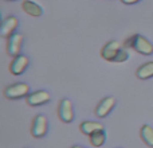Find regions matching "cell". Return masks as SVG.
I'll list each match as a JSON object with an SVG mask.
<instances>
[{
	"label": "cell",
	"mask_w": 153,
	"mask_h": 148,
	"mask_svg": "<svg viewBox=\"0 0 153 148\" xmlns=\"http://www.w3.org/2000/svg\"><path fill=\"white\" fill-rule=\"evenodd\" d=\"M125 47H132L133 50H136L137 53L143 54V55H151V54H153V45L145 37H143L140 34L132 35L125 42Z\"/></svg>",
	"instance_id": "cell-1"
},
{
	"label": "cell",
	"mask_w": 153,
	"mask_h": 148,
	"mask_svg": "<svg viewBox=\"0 0 153 148\" xmlns=\"http://www.w3.org/2000/svg\"><path fill=\"white\" fill-rule=\"evenodd\" d=\"M30 94V85L24 82H16V84L8 85L4 89V97L10 100H19V98L27 97Z\"/></svg>",
	"instance_id": "cell-2"
},
{
	"label": "cell",
	"mask_w": 153,
	"mask_h": 148,
	"mask_svg": "<svg viewBox=\"0 0 153 148\" xmlns=\"http://www.w3.org/2000/svg\"><path fill=\"white\" fill-rule=\"evenodd\" d=\"M48 131V120L45 114H38L34 119L31 128V135L36 139H42L46 136Z\"/></svg>",
	"instance_id": "cell-3"
},
{
	"label": "cell",
	"mask_w": 153,
	"mask_h": 148,
	"mask_svg": "<svg viewBox=\"0 0 153 148\" xmlns=\"http://www.w3.org/2000/svg\"><path fill=\"white\" fill-rule=\"evenodd\" d=\"M26 101L30 106H40L51 101V94L47 90H36L34 93H30L26 97Z\"/></svg>",
	"instance_id": "cell-4"
},
{
	"label": "cell",
	"mask_w": 153,
	"mask_h": 148,
	"mask_svg": "<svg viewBox=\"0 0 153 148\" xmlns=\"http://www.w3.org/2000/svg\"><path fill=\"white\" fill-rule=\"evenodd\" d=\"M58 116L63 123H71L74 120V106L69 98H63L59 102Z\"/></svg>",
	"instance_id": "cell-5"
},
{
	"label": "cell",
	"mask_w": 153,
	"mask_h": 148,
	"mask_svg": "<svg viewBox=\"0 0 153 148\" xmlns=\"http://www.w3.org/2000/svg\"><path fill=\"white\" fill-rule=\"evenodd\" d=\"M121 49H122V46L120 45L118 42L110 40V42H108L102 47V50H101V57L109 62H116V58H117V55H118Z\"/></svg>",
	"instance_id": "cell-6"
},
{
	"label": "cell",
	"mask_w": 153,
	"mask_h": 148,
	"mask_svg": "<svg viewBox=\"0 0 153 148\" xmlns=\"http://www.w3.org/2000/svg\"><path fill=\"white\" fill-rule=\"evenodd\" d=\"M116 106V98L111 97V96H108V97L102 98L100 101V104L95 108V116L100 117V119H105L111 111Z\"/></svg>",
	"instance_id": "cell-7"
},
{
	"label": "cell",
	"mask_w": 153,
	"mask_h": 148,
	"mask_svg": "<svg viewBox=\"0 0 153 148\" xmlns=\"http://www.w3.org/2000/svg\"><path fill=\"white\" fill-rule=\"evenodd\" d=\"M28 64H30L28 57L23 55V54H19V55L13 57L12 62H11V65H10L11 74H13V75H20V74H23L24 70L28 67Z\"/></svg>",
	"instance_id": "cell-8"
},
{
	"label": "cell",
	"mask_w": 153,
	"mask_h": 148,
	"mask_svg": "<svg viewBox=\"0 0 153 148\" xmlns=\"http://www.w3.org/2000/svg\"><path fill=\"white\" fill-rule=\"evenodd\" d=\"M7 51L10 55L16 57L20 54L22 46H23V35L20 32H13L10 38H7Z\"/></svg>",
	"instance_id": "cell-9"
},
{
	"label": "cell",
	"mask_w": 153,
	"mask_h": 148,
	"mask_svg": "<svg viewBox=\"0 0 153 148\" xmlns=\"http://www.w3.org/2000/svg\"><path fill=\"white\" fill-rule=\"evenodd\" d=\"M19 26V20L15 16H8L3 20L1 27H0V35L4 38H10L15 32V30Z\"/></svg>",
	"instance_id": "cell-10"
},
{
	"label": "cell",
	"mask_w": 153,
	"mask_h": 148,
	"mask_svg": "<svg viewBox=\"0 0 153 148\" xmlns=\"http://www.w3.org/2000/svg\"><path fill=\"white\" fill-rule=\"evenodd\" d=\"M79 129H81L82 133L90 136V135H93L94 132L102 131L103 125L101 124V123H97V121H83L81 125H79Z\"/></svg>",
	"instance_id": "cell-11"
},
{
	"label": "cell",
	"mask_w": 153,
	"mask_h": 148,
	"mask_svg": "<svg viewBox=\"0 0 153 148\" xmlns=\"http://www.w3.org/2000/svg\"><path fill=\"white\" fill-rule=\"evenodd\" d=\"M22 8L24 10L26 13H28V15H31V16H36V18L43 13L42 7L34 1H30V0H24V1L22 3Z\"/></svg>",
	"instance_id": "cell-12"
},
{
	"label": "cell",
	"mask_w": 153,
	"mask_h": 148,
	"mask_svg": "<svg viewBox=\"0 0 153 148\" xmlns=\"http://www.w3.org/2000/svg\"><path fill=\"white\" fill-rule=\"evenodd\" d=\"M136 75L140 79H149L153 77V61H149L146 64L141 65L136 72Z\"/></svg>",
	"instance_id": "cell-13"
},
{
	"label": "cell",
	"mask_w": 153,
	"mask_h": 148,
	"mask_svg": "<svg viewBox=\"0 0 153 148\" xmlns=\"http://www.w3.org/2000/svg\"><path fill=\"white\" fill-rule=\"evenodd\" d=\"M140 136L146 146L153 148V128L151 125H148V124L143 125L140 131Z\"/></svg>",
	"instance_id": "cell-14"
},
{
	"label": "cell",
	"mask_w": 153,
	"mask_h": 148,
	"mask_svg": "<svg viewBox=\"0 0 153 148\" xmlns=\"http://www.w3.org/2000/svg\"><path fill=\"white\" fill-rule=\"evenodd\" d=\"M89 138H90V143L94 147H101V146H103L106 141V133H105V131L102 129V131H98V132H94L93 135H90Z\"/></svg>",
	"instance_id": "cell-15"
},
{
	"label": "cell",
	"mask_w": 153,
	"mask_h": 148,
	"mask_svg": "<svg viewBox=\"0 0 153 148\" xmlns=\"http://www.w3.org/2000/svg\"><path fill=\"white\" fill-rule=\"evenodd\" d=\"M128 58H129L128 51L125 50V49H121V50H120V53H118V55H117V58H116V62H125Z\"/></svg>",
	"instance_id": "cell-16"
},
{
	"label": "cell",
	"mask_w": 153,
	"mask_h": 148,
	"mask_svg": "<svg viewBox=\"0 0 153 148\" xmlns=\"http://www.w3.org/2000/svg\"><path fill=\"white\" fill-rule=\"evenodd\" d=\"M124 4H136V3H138L140 0H121Z\"/></svg>",
	"instance_id": "cell-17"
},
{
	"label": "cell",
	"mask_w": 153,
	"mask_h": 148,
	"mask_svg": "<svg viewBox=\"0 0 153 148\" xmlns=\"http://www.w3.org/2000/svg\"><path fill=\"white\" fill-rule=\"evenodd\" d=\"M71 148H85V147H81V146H73Z\"/></svg>",
	"instance_id": "cell-18"
},
{
	"label": "cell",
	"mask_w": 153,
	"mask_h": 148,
	"mask_svg": "<svg viewBox=\"0 0 153 148\" xmlns=\"http://www.w3.org/2000/svg\"><path fill=\"white\" fill-rule=\"evenodd\" d=\"M1 23H3V20H1V16H0V27H1Z\"/></svg>",
	"instance_id": "cell-19"
},
{
	"label": "cell",
	"mask_w": 153,
	"mask_h": 148,
	"mask_svg": "<svg viewBox=\"0 0 153 148\" xmlns=\"http://www.w3.org/2000/svg\"><path fill=\"white\" fill-rule=\"evenodd\" d=\"M10 1H12V0H10Z\"/></svg>",
	"instance_id": "cell-20"
}]
</instances>
